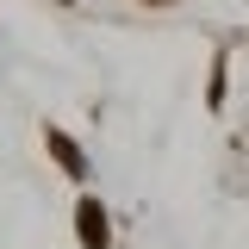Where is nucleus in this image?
Here are the masks:
<instances>
[{
    "instance_id": "obj_1",
    "label": "nucleus",
    "mask_w": 249,
    "mask_h": 249,
    "mask_svg": "<svg viewBox=\"0 0 249 249\" xmlns=\"http://www.w3.org/2000/svg\"><path fill=\"white\" fill-rule=\"evenodd\" d=\"M81 243H88V249H106V212H100L93 199H81Z\"/></svg>"
}]
</instances>
